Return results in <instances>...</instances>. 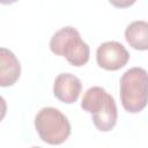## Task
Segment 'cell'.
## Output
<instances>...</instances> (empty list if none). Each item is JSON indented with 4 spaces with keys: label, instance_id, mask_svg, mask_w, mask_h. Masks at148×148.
Returning <instances> with one entry per match:
<instances>
[{
    "label": "cell",
    "instance_id": "cell-1",
    "mask_svg": "<svg viewBox=\"0 0 148 148\" xmlns=\"http://www.w3.org/2000/svg\"><path fill=\"white\" fill-rule=\"evenodd\" d=\"M81 108L92 116V123L101 132H109L117 124L116 101L102 87H90L82 97Z\"/></svg>",
    "mask_w": 148,
    "mask_h": 148
},
{
    "label": "cell",
    "instance_id": "cell-2",
    "mask_svg": "<svg viewBox=\"0 0 148 148\" xmlns=\"http://www.w3.org/2000/svg\"><path fill=\"white\" fill-rule=\"evenodd\" d=\"M50 50L57 54L65 57L67 61L81 67L89 61L90 49L80 36V32L71 25L64 27L56 31L50 39Z\"/></svg>",
    "mask_w": 148,
    "mask_h": 148
},
{
    "label": "cell",
    "instance_id": "cell-3",
    "mask_svg": "<svg viewBox=\"0 0 148 148\" xmlns=\"http://www.w3.org/2000/svg\"><path fill=\"white\" fill-rule=\"evenodd\" d=\"M120 101L130 113H138L147 105V72L142 67H132L120 77Z\"/></svg>",
    "mask_w": 148,
    "mask_h": 148
},
{
    "label": "cell",
    "instance_id": "cell-4",
    "mask_svg": "<svg viewBox=\"0 0 148 148\" xmlns=\"http://www.w3.org/2000/svg\"><path fill=\"white\" fill-rule=\"evenodd\" d=\"M35 128L39 138L49 145H61L71 135L68 118L56 108H42L35 117Z\"/></svg>",
    "mask_w": 148,
    "mask_h": 148
},
{
    "label": "cell",
    "instance_id": "cell-5",
    "mask_svg": "<svg viewBox=\"0 0 148 148\" xmlns=\"http://www.w3.org/2000/svg\"><path fill=\"white\" fill-rule=\"evenodd\" d=\"M130 60V53L126 47L116 40L102 43L96 51L97 65L106 71H118Z\"/></svg>",
    "mask_w": 148,
    "mask_h": 148
},
{
    "label": "cell",
    "instance_id": "cell-6",
    "mask_svg": "<svg viewBox=\"0 0 148 148\" xmlns=\"http://www.w3.org/2000/svg\"><path fill=\"white\" fill-rule=\"evenodd\" d=\"M82 83L81 80L71 73L59 74L53 83V95L60 102L66 104L75 103L81 94Z\"/></svg>",
    "mask_w": 148,
    "mask_h": 148
},
{
    "label": "cell",
    "instance_id": "cell-7",
    "mask_svg": "<svg viewBox=\"0 0 148 148\" xmlns=\"http://www.w3.org/2000/svg\"><path fill=\"white\" fill-rule=\"evenodd\" d=\"M21 65L16 56L6 47H0V87H10L20 79Z\"/></svg>",
    "mask_w": 148,
    "mask_h": 148
},
{
    "label": "cell",
    "instance_id": "cell-8",
    "mask_svg": "<svg viewBox=\"0 0 148 148\" xmlns=\"http://www.w3.org/2000/svg\"><path fill=\"white\" fill-rule=\"evenodd\" d=\"M125 39L134 50L146 51L148 49V23L145 20L131 22L125 29Z\"/></svg>",
    "mask_w": 148,
    "mask_h": 148
},
{
    "label": "cell",
    "instance_id": "cell-9",
    "mask_svg": "<svg viewBox=\"0 0 148 148\" xmlns=\"http://www.w3.org/2000/svg\"><path fill=\"white\" fill-rule=\"evenodd\" d=\"M7 113V103L2 96H0V121L5 118Z\"/></svg>",
    "mask_w": 148,
    "mask_h": 148
},
{
    "label": "cell",
    "instance_id": "cell-10",
    "mask_svg": "<svg viewBox=\"0 0 148 148\" xmlns=\"http://www.w3.org/2000/svg\"><path fill=\"white\" fill-rule=\"evenodd\" d=\"M31 148H40V147H31Z\"/></svg>",
    "mask_w": 148,
    "mask_h": 148
}]
</instances>
